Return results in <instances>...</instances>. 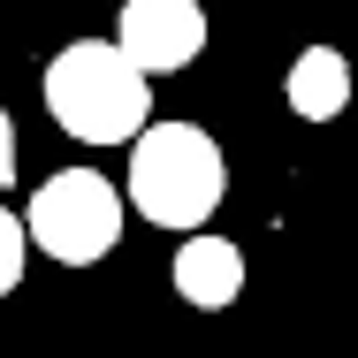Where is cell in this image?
Segmentation results:
<instances>
[{
    "instance_id": "obj_8",
    "label": "cell",
    "mask_w": 358,
    "mask_h": 358,
    "mask_svg": "<svg viewBox=\"0 0 358 358\" xmlns=\"http://www.w3.org/2000/svg\"><path fill=\"white\" fill-rule=\"evenodd\" d=\"M8 176H15V122H8V107H0V191H8Z\"/></svg>"
},
{
    "instance_id": "obj_5",
    "label": "cell",
    "mask_w": 358,
    "mask_h": 358,
    "mask_svg": "<svg viewBox=\"0 0 358 358\" xmlns=\"http://www.w3.org/2000/svg\"><path fill=\"white\" fill-rule=\"evenodd\" d=\"M176 289L191 297V305H206V313H221V305H236V289H244V252L229 244V236H183V252H176Z\"/></svg>"
},
{
    "instance_id": "obj_3",
    "label": "cell",
    "mask_w": 358,
    "mask_h": 358,
    "mask_svg": "<svg viewBox=\"0 0 358 358\" xmlns=\"http://www.w3.org/2000/svg\"><path fill=\"white\" fill-rule=\"evenodd\" d=\"M31 244L38 252H54L62 267H92V259H107L115 252V236H122V191L107 183V176H92V168H62V176H46V191L31 199Z\"/></svg>"
},
{
    "instance_id": "obj_1",
    "label": "cell",
    "mask_w": 358,
    "mask_h": 358,
    "mask_svg": "<svg viewBox=\"0 0 358 358\" xmlns=\"http://www.w3.org/2000/svg\"><path fill=\"white\" fill-rule=\"evenodd\" d=\"M46 115L84 145H130L152 115V84H145V69H130L122 46L76 38L46 69Z\"/></svg>"
},
{
    "instance_id": "obj_4",
    "label": "cell",
    "mask_w": 358,
    "mask_h": 358,
    "mask_svg": "<svg viewBox=\"0 0 358 358\" xmlns=\"http://www.w3.org/2000/svg\"><path fill=\"white\" fill-rule=\"evenodd\" d=\"M130 69L145 76H168V69H191L199 46H206V8L199 0H122V38Z\"/></svg>"
},
{
    "instance_id": "obj_2",
    "label": "cell",
    "mask_w": 358,
    "mask_h": 358,
    "mask_svg": "<svg viewBox=\"0 0 358 358\" xmlns=\"http://www.w3.org/2000/svg\"><path fill=\"white\" fill-rule=\"evenodd\" d=\"M229 191V160L221 145L199 130V122H160V130H138V152H130V206H138L152 229H199V221L221 206Z\"/></svg>"
},
{
    "instance_id": "obj_6",
    "label": "cell",
    "mask_w": 358,
    "mask_h": 358,
    "mask_svg": "<svg viewBox=\"0 0 358 358\" xmlns=\"http://www.w3.org/2000/svg\"><path fill=\"white\" fill-rule=\"evenodd\" d=\"M351 107V62L336 46H305L289 69V115L297 122H336Z\"/></svg>"
},
{
    "instance_id": "obj_7",
    "label": "cell",
    "mask_w": 358,
    "mask_h": 358,
    "mask_svg": "<svg viewBox=\"0 0 358 358\" xmlns=\"http://www.w3.org/2000/svg\"><path fill=\"white\" fill-rule=\"evenodd\" d=\"M23 259H31V229H23V221L0 206V297L23 282Z\"/></svg>"
}]
</instances>
